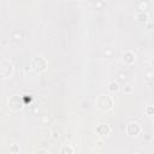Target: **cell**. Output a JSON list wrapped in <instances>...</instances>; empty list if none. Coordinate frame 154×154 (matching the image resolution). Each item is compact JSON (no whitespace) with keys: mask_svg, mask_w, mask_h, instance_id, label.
<instances>
[{"mask_svg":"<svg viewBox=\"0 0 154 154\" xmlns=\"http://www.w3.org/2000/svg\"><path fill=\"white\" fill-rule=\"evenodd\" d=\"M113 105H114V100L111 95L108 94H101L96 97L95 100V106L97 109L102 111V112H107V111H111L113 108Z\"/></svg>","mask_w":154,"mask_h":154,"instance_id":"6da1fadb","label":"cell"},{"mask_svg":"<svg viewBox=\"0 0 154 154\" xmlns=\"http://www.w3.org/2000/svg\"><path fill=\"white\" fill-rule=\"evenodd\" d=\"M47 67H48V61H47V59H46L45 57H42V55H37V57H35V58L31 60V69H32L34 71L38 72V73L45 72V71L47 70Z\"/></svg>","mask_w":154,"mask_h":154,"instance_id":"7a4b0ae2","label":"cell"},{"mask_svg":"<svg viewBox=\"0 0 154 154\" xmlns=\"http://www.w3.org/2000/svg\"><path fill=\"white\" fill-rule=\"evenodd\" d=\"M25 105V100L24 96H19V95H12L10 96V99L7 100V106L11 111L17 112L19 109L23 108V106Z\"/></svg>","mask_w":154,"mask_h":154,"instance_id":"3957f363","label":"cell"},{"mask_svg":"<svg viewBox=\"0 0 154 154\" xmlns=\"http://www.w3.org/2000/svg\"><path fill=\"white\" fill-rule=\"evenodd\" d=\"M0 73L2 78H10L13 75V64L8 59H2L0 61Z\"/></svg>","mask_w":154,"mask_h":154,"instance_id":"277c9868","label":"cell"},{"mask_svg":"<svg viewBox=\"0 0 154 154\" xmlns=\"http://www.w3.org/2000/svg\"><path fill=\"white\" fill-rule=\"evenodd\" d=\"M125 131H126V134H128L129 136L136 137V136H138V135L141 134L142 128H141V125H140L138 123H136V122H130V123H128V125H126V128H125Z\"/></svg>","mask_w":154,"mask_h":154,"instance_id":"5b68a950","label":"cell"},{"mask_svg":"<svg viewBox=\"0 0 154 154\" xmlns=\"http://www.w3.org/2000/svg\"><path fill=\"white\" fill-rule=\"evenodd\" d=\"M95 131H96L97 135H100L102 137H107V136L111 135L112 129H111V126L107 123H99L96 125V128H95Z\"/></svg>","mask_w":154,"mask_h":154,"instance_id":"8992f818","label":"cell"},{"mask_svg":"<svg viewBox=\"0 0 154 154\" xmlns=\"http://www.w3.org/2000/svg\"><path fill=\"white\" fill-rule=\"evenodd\" d=\"M122 59H123V61H124L125 64L131 65V64H134L135 60H136V54H135L132 51H125V52L123 53V55H122Z\"/></svg>","mask_w":154,"mask_h":154,"instance_id":"52a82bcc","label":"cell"},{"mask_svg":"<svg viewBox=\"0 0 154 154\" xmlns=\"http://www.w3.org/2000/svg\"><path fill=\"white\" fill-rule=\"evenodd\" d=\"M135 18H136L137 22H140V23H147L148 19H149V16H148V12H147V11L137 10V11L135 12Z\"/></svg>","mask_w":154,"mask_h":154,"instance_id":"ba28073f","label":"cell"},{"mask_svg":"<svg viewBox=\"0 0 154 154\" xmlns=\"http://www.w3.org/2000/svg\"><path fill=\"white\" fill-rule=\"evenodd\" d=\"M59 154H75V149H73V147H72L71 144L65 143V144H63V146L60 147Z\"/></svg>","mask_w":154,"mask_h":154,"instance_id":"9c48e42d","label":"cell"},{"mask_svg":"<svg viewBox=\"0 0 154 154\" xmlns=\"http://www.w3.org/2000/svg\"><path fill=\"white\" fill-rule=\"evenodd\" d=\"M119 83L118 82H116V81H112V82H109L108 84H107V90L109 91V93H116V91H118L119 90Z\"/></svg>","mask_w":154,"mask_h":154,"instance_id":"30bf717a","label":"cell"},{"mask_svg":"<svg viewBox=\"0 0 154 154\" xmlns=\"http://www.w3.org/2000/svg\"><path fill=\"white\" fill-rule=\"evenodd\" d=\"M19 150H20L19 144H17V143H12V144H10V153H11V154H17Z\"/></svg>","mask_w":154,"mask_h":154,"instance_id":"8fae6325","label":"cell"},{"mask_svg":"<svg viewBox=\"0 0 154 154\" xmlns=\"http://www.w3.org/2000/svg\"><path fill=\"white\" fill-rule=\"evenodd\" d=\"M144 113L147 114V116H154V106H152V105H149V106H147L146 108H144Z\"/></svg>","mask_w":154,"mask_h":154,"instance_id":"7c38bea8","label":"cell"},{"mask_svg":"<svg viewBox=\"0 0 154 154\" xmlns=\"http://www.w3.org/2000/svg\"><path fill=\"white\" fill-rule=\"evenodd\" d=\"M34 154H49V152L46 150V149H42V148H41V149H37Z\"/></svg>","mask_w":154,"mask_h":154,"instance_id":"4fadbf2b","label":"cell"},{"mask_svg":"<svg viewBox=\"0 0 154 154\" xmlns=\"http://www.w3.org/2000/svg\"><path fill=\"white\" fill-rule=\"evenodd\" d=\"M131 91V87H128V88H124V93H130Z\"/></svg>","mask_w":154,"mask_h":154,"instance_id":"5bb4252c","label":"cell"},{"mask_svg":"<svg viewBox=\"0 0 154 154\" xmlns=\"http://www.w3.org/2000/svg\"><path fill=\"white\" fill-rule=\"evenodd\" d=\"M149 64H150L152 66H154V57H152V58L149 59Z\"/></svg>","mask_w":154,"mask_h":154,"instance_id":"9a60e30c","label":"cell"},{"mask_svg":"<svg viewBox=\"0 0 154 154\" xmlns=\"http://www.w3.org/2000/svg\"><path fill=\"white\" fill-rule=\"evenodd\" d=\"M57 137H59V134L57 135V131H53V138H57Z\"/></svg>","mask_w":154,"mask_h":154,"instance_id":"2e32d148","label":"cell"},{"mask_svg":"<svg viewBox=\"0 0 154 154\" xmlns=\"http://www.w3.org/2000/svg\"><path fill=\"white\" fill-rule=\"evenodd\" d=\"M152 122H153V124H154V116H153V120H152Z\"/></svg>","mask_w":154,"mask_h":154,"instance_id":"e0dca14e","label":"cell"}]
</instances>
